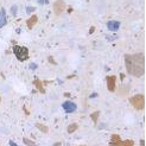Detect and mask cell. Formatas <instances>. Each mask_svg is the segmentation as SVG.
Masks as SVG:
<instances>
[{
	"label": "cell",
	"mask_w": 146,
	"mask_h": 146,
	"mask_svg": "<svg viewBox=\"0 0 146 146\" xmlns=\"http://www.w3.org/2000/svg\"><path fill=\"white\" fill-rule=\"evenodd\" d=\"M126 70L129 75L141 77L145 74V56L143 52L125 56Z\"/></svg>",
	"instance_id": "6da1fadb"
},
{
	"label": "cell",
	"mask_w": 146,
	"mask_h": 146,
	"mask_svg": "<svg viewBox=\"0 0 146 146\" xmlns=\"http://www.w3.org/2000/svg\"><path fill=\"white\" fill-rule=\"evenodd\" d=\"M131 105L133 106V108H135L137 111H143L145 108V95L144 94H138L129 99Z\"/></svg>",
	"instance_id": "7a4b0ae2"
},
{
	"label": "cell",
	"mask_w": 146,
	"mask_h": 146,
	"mask_svg": "<svg viewBox=\"0 0 146 146\" xmlns=\"http://www.w3.org/2000/svg\"><path fill=\"white\" fill-rule=\"evenodd\" d=\"M13 54L18 58V61H26L29 58V49L25 46H20V45H14L13 46Z\"/></svg>",
	"instance_id": "3957f363"
},
{
	"label": "cell",
	"mask_w": 146,
	"mask_h": 146,
	"mask_svg": "<svg viewBox=\"0 0 146 146\" xmlns=\"http://www.w3.org/2000/svg\"><path fill=\"white\" fill-rule=\"evenodd\" d=\"M109 146H134V141L133 140H121L120 135L118 134H112L111 137V143Z\"/></svg>",
	"instance_id": "277c9868"
},
{
	"label": "cell",
	"mask_w": 146,
	"mask_h": 146,
	"mask_svg": "<svg viewBox=\"0 0 146 146\" xmlns=\"http://www.w3.org/2000/svg\"><path fill=\"white\" fill-rule=\"evenodd\" d=\"M54 12L56 16H61V14L65 11V3L63 0H56L54 3Z\"/></svg>",
	"instance_id": "5b68a950"
},
{
	"label": "cell",
	"mask_w": 146,
	"mask_h": 146,
	"mask_svg": "<svg viewBox=\"0 0 146 146\" xmlns=\"http://www.w3.org/2000/svg\"><path fill=\"white\" fill-rule=\"evenodd\" d=\"M115 82H116V76L111 75L107 77V89L109 92H114L115 90Z\"/></svg>",
	"instance_id": "8992f818"
},
{
	"label": "cell",
	"mask_w": 146,
	"mask_h": 146,
	"mask_svg": "<svg viewBox=\"0 0 146 146\" xmlns=\"http://www.w3.org/2000/svg\"><path fill=\"white\" fill-rule=\"evenodd\" d=\"M63 109L67 113H72V112H75L76 111V105L74 104V102H70V101H67V102H64L63 104Z\"/></svg>",
	"instance_id": "52a82bcc"
},
{
	"label": "cell",
	"mask_w": 146,
	"mask_h": 146,
	"mask_svg": "<svg viewBox=\"0 0 146 146\" xmlns=\"http://www.w3.org/2000/svg\"><path fill=\"white\" fill-rule=\"evenodd\" d=\"M107 27H108V30H111V31H116L120 27V23L119 21H115V20H111L107 23Z\"/></svg>",
	"instance_id": "ba28073f"
},
{
	"label": "cell",
	"mask_w": 146,
	"mask_h": 146,
	"mask_svg": "<svg viewBox=\"0 0 146 146\" xmlns=\"http://www.w3.org/2000/svg\"><path fill=\"white\" fill-rule=\"evenodd\" d=\"M37 21H38V17L36 16V14H33V16H31L30 18L27 19L26 25H27V27H29V29H32L36 24H37Z\"/></svg>",
	"instance_id": "9c48e42d"
},
{
	"label": "cell",
	"mask_w": 146,
	"mask_h": 146,
	"mask_svg": "<svg viewBox=\"0 0 146 146\" xmlns=\"http://www.w3.org/2000/svg\"><path fill=\"white\" fill-rule=\"evenodd\" d=\"M6 24V11L3 9L0 11V29Z\"/></svg>",
	"instance_id": "30bf717a"
},
{
	"label": "cell",
	"mask_w": 146,
	"mask_h": 146,
	"mask_svg": "<svg viewBox=\"0 0 146 146\" xmlns=\"http://www.w3.org/2000/svg\"><path fill=\"white\" fill-rule=\"evenodd\" d=\"M35 86L37 87V89H38V92H40V93H45V89H44V87H43V83H42V81L40 80H35Z\"/></svg>",
	"instance_id": "8fae6325"
},
{
	"label": "cell",
	"mask_w": 146,
	"mask_h": 146,
	"mask_svg": "<svg viewBox=\"0 0 146 146\" xmlns=\"http://www.w3.org/2000/svg\"><path fill=\"white\" fill-rule=\"evenodd\" d=\"M36 127H37L39 131H42L43 133H48V132H49V128H48V126L43 125V123H39V122H37V123H36Z\"/></svg>",
	"instance_id": "7c38bea8"
},
{
	"label": "cell",
	"mask_w": 146,
	"mask_h": 146,
	"mask_svg": "<svg viewBox=\"0 0 146 146\" xmlns=\"http://www.w3.org/2000/svg\"><path fill=\"white\" fill-rule=\"evenodd\" d=\"M77 128H78L77 123H71V125L68 126V133H74Z\"/></svg>",
	"instance_id": "4fadbf2b"
},
{
	"label": "cell",
	"mask_w": 146,
	"mask_h": 146,
	"mask_svg": "<svg viewBox=\"0 0 146 146\" xmlns=\"http://www.w3.org/2000/svg\"><path fill=\"white\" fill-rule=\"evenodd\" d=\"M23 141H24V144H25L26 146H37V144H36L35 141H32V140H30V139H27V138H24Z\"/></svg>",
	"instance_id": "5bb4252c"
},
{
	"label": "cell",
	"mask_w": 146,
	"mask_h": 146,
	"mask_svg": "<svg viewBox=\"0 0 146 146\" xmlns=\"http://www.w3.org/2000/svg\"><path fill=\"white\" fill-rule=\"evenodd\" d=\"M99 115H100V112H94L93 114H92V119H93V121H94V123H98V119H99Z\"/></svg>",
	"instance_id": "9a60e30c"
},
{
	"label": "cell",
	"mask_w": 146,
	"mask_h": 146,
	"mask_svg": "<svg viewBox=\"0 0 146 146\" xmlns=\"http://www.w3.org/2000/svg\"><path fill=\"white\" fill-rule=\"evenodd\" d=\"M16 10H17V6H12V13L16 14Z\"/></svg>",
	"instance_id": "2e32d148"
},
{
	"label": "cell",
	"mask_w": 146,
	"mask_h": 146,
	"mask_svg": "<svg viewBox=\"0 0 146 146\" xmlns=\"http://www.w3.org/2000/svg\"><path fill=\"white\" fill-rule=\"evenodd\" d=\"M10 145H11V146H18V145H17L16 143H14L13 140H11V141H10Z\"/></svg>",
	"instance_id": "e0dca14e"
},
{
	"label": "cell",
	"mask_w": 146,
	"mask_h": 146,
	"mask_svg": "<svg viewBox=\"0 0 146 146\" xmlns=\"http://www.w3.org/2000/svg\"><path fill=\"white\" fill-rule=\"evenodd\" d=\"M140 145H141V146H144V145H145V144H144V140H141V141H140Z\"/></svg>",
	"instance_id": "ac0fdd59"
},
{
	"label": "cell",
	"mask_w": 146,
	"mask_h": 146,
	"mask_svg": "<svg viewBox=\"0 0 146 146\" xmlns=\"http://www.w3.org/2000/svg\"><path fill=\"white\" fill-rule=\"evenodd\" d=\"M0 102H1V98H0Z\"/></svg>",
	"instance_id": "d6986e66"
}]
</instances>
